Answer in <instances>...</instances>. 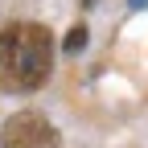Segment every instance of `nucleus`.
Returning a JSON list of instances; mask_svg holds the SVG:
<instances>
[{"instance_id":"f03ea898","label":"nucleus","mask_w":148,"mask_h":148,"mask_svg":"<svg viewBox=\"0 0 148 148\" xmlns=\"http://www.w3.org/2000/svg\"><path fill=\"white\" fill-rule=\"evenodd\" d=\"M53 127L41 111H16L0 127V148H49Z\"/></svg>"},{"instance_id":"7ed1b4c3","label":"nucleus","mask_w":148,"mask_h":148,"mask_svg":"<svg viewBox=\"0 0 148 148\" xmlns=\"http://www.w3.org/2000/svg\"><path fill=\"white\" fill-rule=\"evenodd\" d=\"M82 45H86V25H74V29L66 33V41H62V49H66V53H78Z\"/></svg>"},{"instance_id":"f257e3e1","label":"nucleus","mask_w":148,"mask_h":148,"mask_svg":"<svg viewBox=\"0 0 148 148\" xmlns=\"http://www.w3.org/2000/svg\"><path fill=\"white\" fill-rule=\"evenodd\" d=\"M53 70V37L37 21H12L0 29V86L37 90Z\"/></svg>"}]
</instances>
